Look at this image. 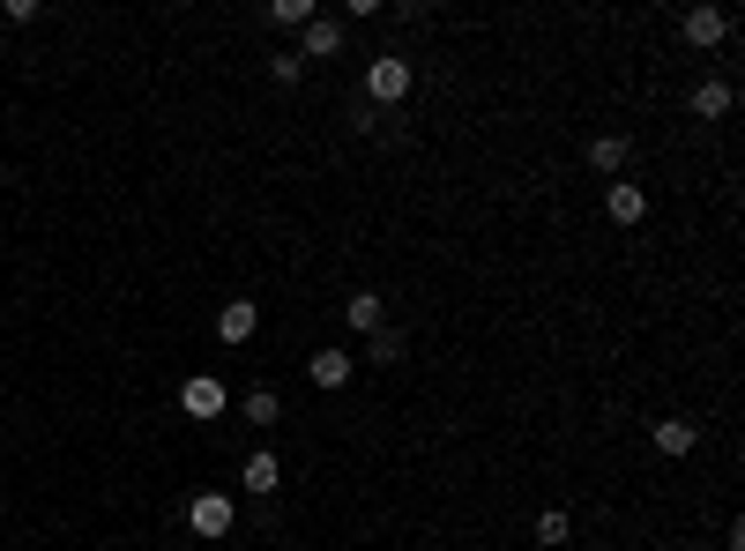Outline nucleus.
Masks as SVG:
<instances>
[{
    "label": "nucleus",
    "mask_w": 745,
    "mask_h": 551,
    "mask_svg": "<svg viewBox=\"0 0 745 551\" xmlns=\"http://www.w3.org/2000/svg\"><path fill=\"white\" fill-rule=\"evenodd\" d=\"M410 82H418L410 76V60H403V52H380V60L366 68V98L372 104H403L410 98Z\"/></svg>",
    "instance_id": "nucleus-1"
},
{
    "label": "nucleus",
    "mask_w": 745,
    "mask_h": 551,
    "mask_svg": "<svg viewBox=\"0 0 745 551\" xmlns=\"http://www.w3.org/2000/svg\"><path fill=\"white\" fill-rule=\"evenodd\" d=\"M187 522H195V537H231V522H239V507L224 500V492H195V507H187Z\"/></svg>",
    "instance_id": "nucleus-2"
},
{
    "label": "nucleus",
    "mask_w": 745,
    "mask_h": 551,
    "mask_svg": "<svg viewBox=\"0 0 745 551\" xmlns=\"http://www.w3.org/2000/svg\"><path fill=\"white\" fill-rule=\"evenodd\" d=\"M686 46L694 52H708V46H723V38H731V16H723V8H686Z\"/></svg>",
    "instance_id": "nucleus-3"
},
{
    "label": "nucleus",
    "mask_w": 745,
    "mask_h": 551,
    "mask_svg": "<svg viewBox=\"0 0 745 551\" xmlns=\"http://www.w3.org/2000/svg\"><path fill=\"white\" fill-rule=\"evenodd\" d=\"M254 328H261V305H254V299H224L217 343H254Z\"/></svg>",
    "instance_id": "nucleus-4"
},
{
    "label": "nucleus",
    "mask_w": 745,
    "mask_h": 551,
    "mask_svg": "<svg viewBox=\"0 0 745 551\" xmlns=\"http://www.w3.org/2000/svg\"><path fill=\"white\" fill-rule=\"evenodd\" d=\"M179 410H187V418H224V380L217 373H195L187 388H179Z\"/></svg>",
    "instance_id": "nucleus-5"
},
{
    "label": "nucleus",
    "mask_w": 745,
    "mask_h": 551,
    "mask_svg": "<svg viewBox=\"0 0 745 551\" xmlns=\"http://www.w3.org/2000/svg\"><path fill=\"white\" fill-rule=\"evenodd\" d=\"M604 217L634 231V224H642V217H648V194H642V187H634V179H612V194H604Z\"/></svg>",
    "instance_id": "nucleus-6"
},
{
    "label": "nucleus",
    "mask_w": 745,
    "mask_h": 551,
    "mask_svg": "<svg viewBox=\"0 0 745 551\" xmlns=\"http://www.w3.org/2000/svg\"><path fill=\"white\" fill-rule=\"evenodd\" d=\"M336 52H344V23H336V16H314V23H306V52H298V60H336Z\"/></svg>",
    "instance_id": "nucleus-7"
},
{
    "label": "nucleus",
    "mask_w": 745,
    "mask_h": 551,
    "mask_svg": "<svg viewBox=\"0 0 745 551\" xmlns=\"http://www.w3.org/2000/svg\"><path fill=\"white\" fill-rule=\"evenodd\" d=\"M350 373H358V358H344V351H314L306 358V380H314V388H344Z\"/></svg>",
    "instance_id": "nucleus-8"
},
{
    "label": "nucleus",
    "mask_w": 745,
    "mask_h": 551,
    "mask_svg": "<svg viewBox=\"0 0 745 551\" xmlns=\"http://www.w3.org/2000/svg\"><path fill=\"white\" fill-rule=\"evenodd\" d=\"M626 157H634V142H626V134H596V142H589V172L612 179V172H626Z\"/></svg>",
    "instance_id": "nucleus-9"
},
{
    "label": "nucleus",
    "mask_w": 745,
    "mask_h": 551,
    "mask_svg": "<svg viewBox=\"0 0 745 551\" xmlns=\"http://www.w3.org/2000/svg\"><path fill=\"white\" fill-rule=\"evenodd\" d=\"M656 448H664V454H694L701 448V425H694V418H656Z\"/></svg>",
    "instance_id": "nucleus-10"
},
{
    "label": "nucleus",
    "mask_w": 745,
    "mask_h": 551,
    "mask_svg": "<svg viewBox=\"0 0 745 551\" xmlns=\"http://www.w3.org/2000/svg\"><path fill=\"white\" fill-rule=\"evenodd\" d=\"M344 321L366 328V335H372V328H388V305H380V291H350V299H344Z\"/></svg>",
    "instance_id": "nucleus-11"
},
{
    "label": "nucleus",
    "mask_w": 745,
    "mask_h": 551,
    "mask_svg": "<svg viewBox=\"0 0 745 551\" xmlns=\"http://www.w3.org/2000/svg\"><path fill=\"white\" fill-rule=\"evenodd\" d=\"M276 484H284V462H276L269 448H261V454H247V492H254V500H269Z\"/></svg>",
    "instance_id": "nucleus-12"
},
{
    "label": "nucleus",
    "mask_w": 745,
    "mask_h": 551,
    "mask_svg": "<svg viewBox=\"0 0 745 551\" xmlns=\"http://www.w3.org/2000/svg\"><path fill=\"white\" fill-rule=\"evenodd\" d=\"M247 425H254V432L284 425V402H276V388H254V395H247Z\"/></svg>",
    "instance_id": "nucleus-13"
},
{
    "label": "nucleus",
    "mask_w": 745,
    "mask_h": 551,
    "mask_svg": "<svg viewBox=\"0 0 745 551\" xmlns=\"http://www.w3.org/2000/svg\"><path fill=\"white\" fill-rule=\"evenodd\" d=\"M694 112L701 120H723L731 112V82H694Z\"/></svg>",
    "instance_id": "nucleus-14"
},
{
    "label": "nucleus",
    "mask_w": 745,
    "mask_h": 551,
    "mask_svg": "<svg viewBox=\"0 0 745 551\" xmlns=\"http://www.w3.org/2000/svg\"><path fill=\"white\" fill-rule=\"evenodd\" d=\"M269 23L276 30H306L314 23V0H269Z\"/></svg>",
    "instance_id": "nucleus-15"
},
{
    "label": "nucleus",
    "mask_w": 745,
    "mask_h": 551,
    "mask_svg": "<svg viewBox=\"0 0 745 551\" xmlns=\"http://www.w3.org/2000/svg\"><path fill=\"white\" fill-rule=\"evenodd\" d=\"M366 358H372V365H403V335H396V328H372Z\"/></svg>",
    "instance_id": "nucleus-16"
},
{
    "label": "nucleus",
    "mask_w": 745,
    "mask_h": 551,
    "mask_svg": "<svg viewBox=\"0 0 745 551\" xmlns=\"http://www.w3.org/2000/svg\"><path fill=\"white\" fill-rule=\"evenodd\" d=\"M567 537H574V522L559 514V507H545V514H537V544H552V551H559Z\"/></svg>",
    "instance_id": "nucleus-17"
},
{
    "label": "nucleus",
    "mask_w": 745,
    "mask_h": 551,
    "mask_svg": "<svg viewBox=\"0 0 745 551\" xmlns=\"http://www.w3.org/2000/svg\"><path fill=\"white\" fill-rule=\"evenodd\" d=\"M298 76H306V60H298V52H276V60H269V82H276V90H291Z\"/></svg>",
    "instance_id": "nucleus-18"
}]
</instances>
